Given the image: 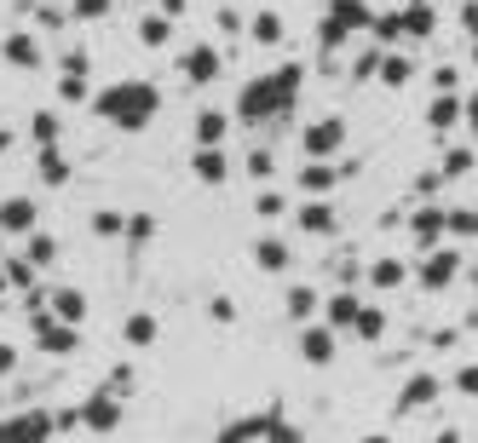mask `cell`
Returning <instances> with one entry per match:
<instances>
[{
  "mask_svg": "<svg viewBox=\"0 0 478 443\" xmlns=\"http://www.w3.org/2000/svg\"><path fill=\"white\" fill-rule=\"evenodd\" d=\"M150 104H156L150 87H116V92H104V116H110V121H127V127L145 121Z\"/></svg>",
  "mask_w": 478,
  "mask_h": 443,
  "instance_id": "6da1fadb",
  "label": "cell"
},
{
  "mask_svg": "<svg viewBox=\"0 0 478 443\" xmlns=\"http://www.w3.org/2000/svg\"><path fill=\"white\" fill-rule=\"evenodd\" d=\"M455 271H461L455 248H433V259L421 265V282H426V288H450V282H455Z\"/></svg>",
  "mask_w": 478,
  "mask_h": 443,
  "instance_id": "7a4b0ae2",
  "label": "cell"
},
{
  "mask_svg": "<svg viewBox=\"0 0 478 443\" xmlns=\"http://www.w3.org/2000/svg\"><path fill=\"white\" fill-rule=\"evenodd\" d=\"M46 426H53L46 415H24V420H12L6 432H0V443H41V438H46Z\"/></svg>",
  "mask_w": 478,
  "mask_h": 443,
  "instance_id": "3957f363",
  "label": "cell"
},
{
  "mask_svg": "<svg viewBox=\"0 0 478 443\" xmlns=\"http://www.w3.org/2000/svg\"><path fill=\"white\" fill-rule=\"evenodd\" d=\"M433 398H438V374H416L404 386V398H397V409H426Z\"/></svg>",
  "mask_w": 478,
  "mask_h": 443,
  "instance_id": "277c9868",
  "label": "cell"
},
{
  "mask_svg": "<svg viewBox=\"0 0 478 443\" xmlns=\"http://www.w3.org/2000/svg\"><path fill=\"white\" fill-rule=\"evenodd\" d=\"M334 145H340V121H323V127H311V133H306V150L311 156H329Z\"/></svg>",
  "mask_w": 478,
  "mask_h": 443,
  "instance_id": "5b68a950",
  "label": "cell"
},
{
  "mask_svg": "<svg viewBox=\"0 0 478 443\" xmlns=\"http://www.w3.org/2000/svg\"><path fill=\"white\" fill-rule=\"evenodd\" d=\"M116 420H121V409L110 403V398H99V403H87V426H92V432H110V426H116Z\"/></svg>",
  "mask_w": 478,
  "mask_h": 443,
  "instance_id": "8992f818",
  "label": "cell"
},
{
  "mask_svg": "<svg viewBox=\"0 0 478 443\" xmlns=\"http://www.w3.org/2000/svg\"><path fill=\"white\" fill-rule=\"evenodd\" d=\"M300 352H306L311 363H329V357H334V340H329V328H311V335L300 340Z\"/></svg>",
  "mask_w": 478,
  "mask_h": 443,
  "instance_id": "52a82bcc",
  "label": "cell"
},
{
  "mask_svg": "<svg viewBox=\"0 0 478 443\" xmlns=\"http://www.w3.org/2000/svg\"><path fill=\"white\" fill-rule=\"evenodd\" d=\"M444 231H450V236H478V213H473V208L444 213Z\"/></svg>",
  "mask_w": 478,
  "mask_h": 443,
  "instance_id": "ba28073f",
  "label": "cell"
},
{
  "mask_svg": "<svg viewBox=\"0 0 478 443\" xmlns=\"http://www.w3.org/2000/svg\"><path fill=\"white\" fill-rule=\"evenodd\" d=\"M352 328H358L363 340H380V328H387V316H380V311H369V306H358V323H352Z\"/></svg>",
  "mask_w": 478,
  "mask_h": 443,
  "instance_id": "9c48e42d",
  "label": "cell"
},
{
  "mask_svg": "<svg viewBox=\"0 0 478 443\" xmlns=\"http://www.w3.org/2000/svg\"><path fill=\"white\" fill-rule=\"evenodd\" d=\"M455 116H461V104H455V92H444V99L433 104V127H450Z\"/></svg>",
  "mask_w": 478,
  "mask_h": 443,
  "instance_id": "30bf717a",
  "label": "cell"
},
{
  "mask_svg": "<svg viewBox=\"0 0 478 443\" xmlns=\"http://www.w3.org/2000/svg\"><path fill=\"white\" fill-rule=\"evenodd\" d=\"M127 340H133V345H150L156 340V323H150V316H133V323H127Z\"/></svg>",
  "mask_w": 478,
  "mask_h": 443,
  "instance_id": "8fae6325",
  "label": "cell"
},
{
  "mask_svg": "<svg viewBox=\"0 0 478 443\" xmlns=\"http://www.w3.org/2000/svg\"><path fill=\"white\" fill-rule=\"evenodd\" d=\"M444 173H450V179L473 173V150H450V156H444Z\"/></svg>",
  "mask_w": 478,
  "mask_h": 443,
  "instance_id": "7c38bea8",
  "label": "cell"
},
{
  "mask_svg": "<svg viewBox=\"0 0 478 443\" xmlns=\"http://www.w3.org/2000/svg\"><path fill=\"white\" fill-rule=\"evenodd\" d=\"M334 323H340V328H352V323H358V299H352V294L334 299Z\"/></svg>",
  "mask_w": 478,
  "mask_h": 443,
  "instance_id": "4fadbf2b",
  "label": "cell"
},
{
  "mask_svg": "<svg viewBox=\"0 0 478 443\" xmlns=\"http://www.w3.org/2000/svg\"><path fill=\"white\" fill-rule=\"evenodd\" d=\"M41 345H46V352H70V345H75V335H70V328H46V335H41Z\"/></svg>",
  "mask_w": 478,
  "mask_h": 443,
  "instance_id": "5bb4252c",
  "label": "cell"
},
{
  "mask_svg": "<svg viewBox=\"0 0 478 443\" xmlns=\"http://www.w3.org/2000/svg\"><path fill=\"white\" fill-rule=\"evenodd\" d=\"M196 173H202V179H225V162H219L214 150H202L196 156Z\"/></svg>",
  "mask_w": 478,
  "mask_h": 443,
  "instance_id": "9a60e30c",
  "label": "cell"
},
{
  "mask_svg": "<svg viewBox=\"0 0 478 443\" xmlns=\"http://www.w3.org/2000/svg\"><path fill=\"white\" fill-rule=\"evenodd\" d=\"M375 282H380V288H397V282H404V265H397V259L375 265Z\"/></svg>",
  "mask_w": 478,
  "mask_h": 443,
  "instance_id": "2e32d148",
  "label": "cell"
},
{
  "mask_svg": "<svg viewBox=\"0 0 478 443\" xmlns=\"http://www.w3.org/2000/svg\"><path fill=\"white\" fill-rule=\"evenodd\" d=\"M214 70H219V63H214V52H190V75H196V81H208Z\"/></svg>",
  "mask_w": 478,
  "mask_h": 443,
  "instance_id": "e0dca14e",
  "label": "cell"
},
{
  "mask_svg": "<svg viewBox=\"0 0 478 443\" xmlns=\"http://www.w3.org/2000/svg\"><path fill=\"white\" fill-rule=\"evenodd\" d=\"M380 75H387L392 87H397V81H409V58H387V63H380Z\"/></svg>",
  "mask_w": 478,
  "mask_h": 443,
  "instance_id": "ac0fdd59",
  "label": "cell"
},
{
  "mask_svg": "<svg viewBox=\"0 0 478 443\" xmlns=\"http://www.w3.org/2000/svg\"><path fill=\"white\" fill-rule=\"evenodd\" d=\"M416 231L426 236V242H433V236H444V213H421V219H416Z\"/></svg>",
  "mask_w": 478,
  "mask_h": 443,
  "instance_id": "d6986e66",
  "label": "cell"
},
{
  "mask_svg": "<svg viewBox=\"0 0 478 443\" xmlns=\"http://www.w3.org/2000/svg\"><path fill=\"white\" fill-rule=\"evenodd\" d=\"M409 29L426 35V29H433V12H426V6H409Z\"/></svg>",
  "mask_w": 478,
  "mask_h": 443,
  "instance_id": "ffe728a7",
  "label": "cell"
},
{
  "mask_svg": "<svg viewBox=\"0 0 478 443\" xmlns=\"http://www.w3.org/2000/svg\"><path fill=\"white\" fill-rule=\"evenodd\" d=\"M282 259H289V253H282L277 242H265V248H260V265H271V271H277V265H282Z\"/></svg>",
  "mask_w": 478,
  "mask_h": 443,
  "instance_id": "44dd1931",
  "label": "cell"
},
{
  "mask_svg": "<svg viewBox=\"0 0 478 443\" xmlns=\"http://www.w3.org/2000/svg\"><path fill=\"white\" fill-rule=\"evenodd\" d=\"M306 231H329V208H306Z\"/></svg>",
  "mask_w": 478,
  "mask_h": 443,
  "instance_id": "7402d4cb",
  "label": "cell"
},
{
  "mask_svg": "<svg viewBox=\"0 0 478 443\" xmlns=\"http://www.w3.org/2000/svg\"><path fill=\"white\" fill-rule=\"evenodd\" d=\"M219 133H225V121H219V116H202V138H208V145H214Z\"/></svg>",
  "mask_w": 478,
  "mask_h": 443,
  "instance_id": "603a6c76",
  "label": "cell"
},
{
  "mask_svg": "<svg viewBox=\"0 0 478 443\" xmlns=\"http://www.w3.org/2000/svg\"><path fill=\"white\" fill-rule=\"evenodd\" d=\"M6 225H29V202H12V208H6Z\"/></svg>",
  "mask_w": 478,
  "mask_h": 443,
  "instance_id": "cb8c5ba5",
  "label": "cell"
},
{
  "mask_svg": "<svg viewBox=\"0 0 478 443\" xmlns=\"http://www.w3.org/2000/svg\"><path fill=\"white\" fill-rule=\"evenodd\" d=\"M461 391H467V398H478V369H461V380H455Z\"/></svg>",
  "mask_w": 478,
  "mask_h": 443,
  "instance_id": "d4e9b609",
  "label": "cell"
},
{
  "mask_svg": "<svg viewBox=\"0 0 478 443\" xmlns=\"http://www.w3.org/2000/svg\"><path fill=\"white\" fill-rule=\"evenodd\" d=\"M306 190H329V173L323 167H306Z\"/></svg>",
  "mask_w": 478,
  "mask_h": 443,
  "instance_id": "484cf974",
  "label": "cell"
},
{
  "mask_svg": "<svg viewBox=\"0 0 478 443\" xmlns=\"http://www.w3.org/2000/svg\"><path fill=\"white\" fill-rule=\"evenodd\" d=\"M467 121L478 127V92H473V99H467Z\"/></svg>",
  "mask_w": 478,
  "mask_h": 443,
  "instance_id": "4316f807",
  "label": "cell"
},
{
  "mask_svg": "<svg viewBox=\"0 0 478 443\" xmlns=\"http://www.w3.org/2000/svg\"><path fill=\"white\" fill-rule=\"evenodd\" d=\"M433 443H461V432H438V438H433Z\"/></svg>",
  "mask_w": 478,
  "mask_h": 443,
  "instance_id": "83f0119b",
  "label": "cell"
},
{
  "mask_svg": "<svg viewBox=\"0 0 478 443\" xmlns=\"http://www.w3.org/2000/svg\"><path fill=\"white\" fill-rule=\"evenodd\" d=\"M0 369H12V352H0Z\"/></svg>",
  "mask_w": 478,
  "mask_h": 443,
  "instance_id": "f1b7e54d",
  "label": "cell"
},
{
  "mask_svg": "<svg viewBox=\"0 0 478 443\" xmlns=\"http://www.w3.org/2000/svg\"><path fill=\"white\" fill-rule=\"evenodd\" d=\"M363 443H387V438H363Z\"/></svg>",
  "mask_w": 478,
  "mask_h": 443,
  "instance_id": "f546056e",
  "label": "cell"
},
{
  "mask_svg": "<svg viewBox=\"0 0 478 443\" xmlns=\"http://www.w3.org/2000/svg\"><path fill=\"white\" fill-rule=\"evenodd\" d=\"M473 323H478V311H473Z\"/></svg>",
  "mask_w": 478,
  "mask_h": 443,
  "instance_id": "4dcf8cb0",
  "label": "cell"
},
{
  "mask_svg": "<svg viewBox=\"0 0 478 443\" xmlns=\"http://www.w3.org/2000/svg\"><path fill=\"white\" fill-rule=\"evenodd\" d=\"M473 63H478V52H473Z\"/></svg>",
  "mask_w": 478,
  "mask_h": 443,
  "instance_id": "1f68e13d",
  "label": "cell"
}]
</instances>
